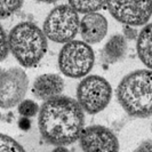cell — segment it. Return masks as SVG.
<instances>
[{"instance_id":"cell-21","label":"cell","mask_w":152,"mask_h":152,"mask_svg":"<svg viewBox=\"0 0 152 152\" xmlns=\"http://www.w3.org/2000/svg\"><path fill=\"white\" fill-rule=\"evenodd\" d=\"M36 1H40V2H46V4H54L57 0H36Z\"/></svg>"},{"instance_id":"cell-6","label":"cell","mask_w":152,"mask_h":152,"mask_svg":"<svg viewBox=\"0 0 152 152\" xmlns=\"http://www.w3.org/2000/svg\"><path fill=\"white\" fill-rule=\"evenodd\" d=\"M112 97V87L105 78L97 75L86 76L77 87V101L88 114L102 112Z\"/></svg>"},{"instance_id":"cell-7","label":"cell","mask_w":152,"mask_h":152,"mask_svg":"<svg viewBox=\"0 0 152 152\" xmlns=\"http://www.w3.org/2000/svg\"><path fill=\"white\" fill-rule=\"evenodd\" d=\"M107 8L118 22L133 26L148 24L152 16V0H107Z\"/></svg>"},{"instance_id":"cell-16","label":"cell","mask_w":152,"mask_h":152,"mask_svg":"<svg viewBox=\"0 0 152 152\" xmlns=\"http://www.w3.org/2000/svg\"><path fill=\"white\" fill-rule=\"evenodd\" d=\"M0 152H24V148L13 137L6 134L0 135Z\"/></svg>"},{"instance_id":"cell-18","label":"cell","mask_w":152,"mask_h":152,"mask_svg":"<svg viewBox=\"0 0 152 152\" xmlns=\"http://www.w3.org/2000/svg\"><path fill=\"white\" fill-rule=\"evenodd\" d=\"M10 52L9 48V38H8V33H6L5 29H1V60L4 61L8 56V54Z\"/></svg>"},{"instance_id":"cell-10","label":"cell","mask_w":152,"mask_h":152,"mask_svg":"<svg viewBox=\"0 0 152 152\" xmlns=\"http://www.w3.org/2000/svg\"><path fill=\"white\" fill-rule=\"evenodd\" d=\"M80 36L89 45L101 42L107 33V20L97 12L85 14L80 21Z\"/></svg>"},{"instance_id":"cell-1","label":"cell","mask_w":152,"mask_h":152,"mask_svg":"<svg viewBox=\"0 0 152 152\" xmlns=\"http://www.w3.org/2000/svg\"><path fill=\"white\" fill-rule=\"evenodd\" d=\"M39 132L47 143L70 145L85 128V111L76 99L58 95L44 101L38 115Z\"/></svg>"},{"instance_id":"cell-14","label":"cell","mask_w":152,"mask_h":152,"mask_svg":"<svg viewBox=\"0 0 152 152\" xmlns=\"http://www.w3.org/2000/svg\"><path fill=\"white\" fill-rule=\"evenodd\" d=\"M69 5L78 13L88 14L103 9L107 5V0H69Z\"/></svg>"},{"instance_id":"cell-9","label":"cell","mask_w":152,"mask_h":152,"mask_svg":"<svg viewBox=\"0 0 152 152\" xmlns=\"http://www.w3.org/2000/svg\"><path fill=\"white\" fill-rule=\"evenodd\" d=\"M78 141L80 148L86 152L119 150V141L115 134L110 128L99 125L84 128Z\"/></svg>"},{"instance_id":"cell-2","label":"cell","mask_w":152,"mask_h":152,"mask_svg":"<svg viewBox=\"0 0 152 152\" xmlns=\"http://www.w3.org/2000/svg\"><path fill=\"white\" fill-rule=\"evenodd\" d=\"M117 99L132 117L152 115V70H136L124 77L117 87Z\"/></svg>"},{"instance_id":"cell-3","label":"cell","mask_w":152,"mask_h":152,"mask_svg":"<svg viewBox=\"0 0 152 152\" xmlns=\"http://www.w3.org/2000/svg\"><path fill=\"white\" fill-rule=\"evenodd\" d=\"M10 53L22 66H36L47 53V36L32 22H21L9 31Z\"/></svg>"},{"instance_id":"cell-22","label":"cell","mask_w":152,"mask_h":152,"mask_svg":"<svg viewBox=\"0 0 152 152\" xmlns=\"http://www.w3.org/2000/svg\"><path fill=\"white\" fill-rule=\"evenodd\" d=\"M151 128H152V126H151Z\"/></svg>"},{"instance_id":"cell-4","label":"cell","mask_w":152,"mask_h":152,"mask_svg":"<svg viewBox=\"0 0 152 152\" xmlns=\"http://www.w3.org/2000/svg\"><path fill=\"white\" fill-rule=\"evenodd\" d=\"M95 54L89 44L81 40H71L64 44L58 54V66L69 78H84L94 66Z\"/></svg>"},{"instance_id":"cell-12","label":"cell","mask_w":152,"mask_h":152,"mask_svg":"<svg viewBox=\"0 0 152 152\" xmlns=\"http://www.w3.org/2000/svg\"><path fill=\"white\" fill-rule=\"evenodd\" d=\"M127 52V39L124 34H113L104 45L101 57L104 63L113 64L121 61Z\"/></svg>"},{"instance_id":"cell-15","label":"cell","mask_w":152,"mask_h":152,"mask_svg":"<svg viewBox=\"0 0 152 152\" xmlns=\"http://www.w3.org/2000/svg\"><path fill=\"white\" fill-rule=\"evenodd\" d=\"M23 0H0V15L5 20L22 7Z\"/></svg>"},{"instance_id":"cell-8","label":"cell","mask_w":152,"mask_h":152,"mask_svg":"<svg viewBox=\"0 0 152 152\" xmlns=\"http://www.w3.org/2000/svg\"><path fill=\"white\" fill-rule=\"evenodd\" d=\"M29 88V78L25 71L12 68L0 75V103L2 109H12L22 102Z\"/></svg>"},{"instance_id":"cell-11","label":"cell","mask_w":152,"mask_h":152,"mask_svg":"<svg viewBox=\"0 0 152 152\" xmlns=\"http://www.w3.org/2000/svg\"><path fill=\"white\" fill-rule=\"evenodd\" d=\"M64 80L60 75L45 73L39 76L32 86V93L38 99L47 101L61 95L64 89Z\"/></svg>"},{"instance_id":"cell-20","label":"cell","mask_w":152,"mask_h":152,"mask_svg":"<svg viewBox=\"0 0 152 152\" xmlns=\"http://www.w3.org/2000/svg\"><path fill=\"white\" fill-rule=\"evenodd\" d=\"M136 151H152V142L145 141L143 143H141V145L136 148Z\"/></svg>"},{"instance_id":"cell-5","label":"cell","mask_w":152,"mask_h":152,"mask_svg":"<svg viewBox=\"0 0 152 152\" xmlns=\"http://www.w3.org/2000/svg\"><path fill=\"white\" fill-rule=\"evenodd\" d=\"M80 18L70 5L53 8L45 18L42 30L47 38L56 44H66L73 40L80 30Z\"/></svg>"},{"instance_id":"cell-19","label":"cell","mask_w":152,"mask_h":152,"mask_svg":"<svg viewBox=\"0 0 152 152\" xmlns=\"http://www.w3.org/2000/svg\"><path fill=\"white\" fill-rule=\"evenodd\" d=\"M136 26H133V25H127L125 24L124 25V29H122V33L125 36V38L127 40H136L138 37V31L135 29Z\"/></svg>"},{"instance_id":"cell-13","label":"cell","mask_w":152,"mask_h":152,"mask_svg":"<svg viewBox=\"0 0 152 152\" xmlns=\"http://www.w3.org/2000/svg\"><path fill=\"white\" fill-rule=\"evenodd\" d=\"M136 42L137 56L148 69L152 70V23L145 24L140 31Z\"/></svg>"},{"instance_id":"cell-17","label":"cell","mask_w":152,"mask_h":152,"mask_svg":"<svg viewBox=\"0 0 152 152\" xmlns=\"http://www.w3.org/2000/svg\"><path fill=\"white\" fill-rule=\"evenodd\" d=\"M40 111V107L32 99H23L18 104V113L25 118H32Z\"/></svg>"}]
</instances>
